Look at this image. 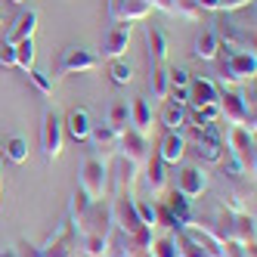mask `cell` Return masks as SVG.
<instances>
[{"mask_svg":"<svg viewBox=\"0 0 257 257\" xmlns=\"http://www.w3.org/2000/svg\"><path fill=\"white\" fill-rule=\"evenodd\" d=\"M183 137H186V149H192L201 164H220L223 161L226 146H223V137H220L217 124L205 127V131H201V127H189V134H183Z\"/></svg>","mask_w":257,"mask_h":257,"instance_id":"cell-1","label":"cell"},{"mask_svg":"<svg viewBox=\"0 0 257 257\" xmlns=\"http://www.w3.org/2000/svg\"><path fill=\"white\" fill-rule=\"evenodd\" d=\"M220 121H226L229 127H245L254 134V99L223 87L220 90Z\"/></svg>","mask_w":257,"mask_h":257,"instance_id":"cell-2","label":"cell"},{"mask_svg":"<svg viewBox=\"0 0 257 257\" xmlns=\"http://www.w3.org/2000/svg\"><path fill=\"white\" fill-rule=\"evenodd\" d=\"M223 146H229L232 152V174L254 180V134L245 127H229Z\"/></svg>","mask_w":257,"mask_h":257,"instance_id":"cell-3","label":"cell"},{"mask_svg":"<svg viewBox=\"0 0 257 257\" xmlns=\"http://www.w3.org/2000/svg\"><path fill=\"white\" fill-rule=\"evenodd\" d=\"M217 59H220V75H223V84L254 81V71H257L254 53H220Z\"/></svg>","mask_w":257,"mask_h":257,"instance_id":"cell-4","label":"cell"},{"mask_svg":"<svg viewBox=\"0 0 257 257\" xmlns=\"http://www.w3.org/2000/svg\"><path fill=\"white\" fill-rule=\"evenodd\" d=\"M102 65L99 59V53L93 50H87V47H68L62 50V56L56 62V75H87V71H96Z\"/></svg>","mask_w":257,"mask_h":257,"instance_id":"cell-5","label":"cell"},{"mask_svg":"<svg viewBox=\"0 0 257 257\" xmlns=\"http://www.w3.org/2000/svg\"><path fill=\"white\" fill-rule=\"evenodd\" d=\"M105 189H108V164L96 155H90L81 168V192L90 201H99L105 198Z\"/></svg>","mask_w":257,"mask_h":257,"instance_id":"cell-6","label":"cell"},{"mask_svg":"<svg viewBox=\"0 0 257 257\" xmlns=\"http://www.w3.org/2000/svg\"><path fill=\"white\" fill-rule=\"evenodd\" d=\"M62 143H65L62 118H59V115L50 108V112H44V118H41V152H44V158H47V161L59 158Z\"/></svg>","mask_w":257,"mask_h":257,"instance_id":"cell-7","label":"cell"},{"mask_svg":"<svg viewBox=\"0 0 257 257\" xmlns=\"http://www.w3.org/2000/svg\"><path fill=\"white\" fill-rule=\"evenodd\" d=\"M115 149L121 158H127L131 164H137V168H143L146 161H149V137H143L137 134L134 127H127V131L118 134V143H115Z\"/></svg>","mask_w":257,"mask_h":257,"instance_id":"cell-8","label":"cell"},{"mask_svg":"<svg viewBox=\"0 0 257 257\" xmlns=\"http://www.w3.org/2000/svg\"><path fill=\"white\" fill-rule=\"evenodd\" d=\"M205 189H208V171L201 168V164H186V168L177 174V192L186 195L189 201L198 198Z\"/></svg>","mask_w":257,"mask_h":257,"instance_id":"cell-9","label":"cell"},{"mask_svg":"<svg viewBox=\"0 0 257 257\" xmlns=\"http://www.w3.org/2000/svg\"><path fill=\"white\" fill-rule=\"evenodd\" d=\"M131 34H134L131 22H115L108 28L105 41H102V56L99 59H121L127 53V47H131Z\"/></svg>","mask_w":257,"mask_h":257,"instance_id":"cell-10","label":"cell"},{"mask_svg":"<svg viewBox=\"0 0 257 257\" xmlns=\"http://www.w3.org/2000/svg\"><path fill=\"white\" fill-rule=\"evenodd\" d=\"M152 13L149 0H108V19L112 22H140Z\"/></svg>","mask_w":257,"mask_h":257,"instance_id":"cell-11","label":"cell"},{"mask_svg":"<svg viewBox=\"0 0 257 257\" xmlns=\"http://www.w3.org/2000/svg\"><path fill=\"white\" fill-rule=\"evenodd\" d=\"M38 10L34 7H25V10H19V16L13 19V25L7 28V44H19V41H28V38H34V31H38Z\"/></svg>","mask_w":257,"mask_h":257,"instance_id":"cell-12","label":"cell"},{"mask_svg":"<svg viewBox=\"0 0 257 257\" xmlns=\"http://www.w3.org/2000/svg\"><path fill=\"white\" fill-rule=\"evenodd\" d=\"M62 131H65L71 140H75V143H87V140H90V131H93L90 112H87V108H81V105H75V108H71V112L65 115Z\"/></svg>","mask_w":257,"mask_h":257,"instance_id":"cell-13","label":"cell"},{"mask_svg":"<svg viewBox=\"0 0 257 257\" xmlns=\"http://www.w3.org/2000/svg\"><path fill=\"white\" fill-rule=\"evenodd\" d=\"M158 158L164 164H180L183 158H186V137L168 131L161 137V143H158Z\"/></svg>","mask_w":257,"mask_h":257,"instance_id":"cell-14","label":"cell"},{"mask_svg":"<svg viewBox=\"0 0 257 257\" xmlns=\"http://www.w3.org/2000/svg\"><path fill=\"white\" fill-rule=\"evenodd\" d=\"M146 47H149V62H168L171 41H168V31L164 28L146 25Z\"/></svg>","mask_w":257,"mask_h":257,"instance_id":"cell-15","label":"cell"},{"mask_svg":"<svg viewBox=\"0 0 257 257\" xmlns=\"http://www.w3.org/2000/svg\"><path fill=\"white\" fill-rule=\"evenodd\" d=\"M220 99V87L211 81V78H192L189 81V102L186 105H208V102H217Z\"/></svg>","mask_w":257,"mask_h":257,"instance_id":"cell-16","label":"cell"},{"mask_svg":"<svg viewBox=\"0 0 257 257\" xmlns=\"http://www.w3.org/2000/svg\"><path fill=\"white\" fill-rule=\"evenodd\" d=\"M158 124L164 127V131L183 134V131H186V105H180V102H171V99H164L161 112H158Z\"/></svg>","mask_w":257,"mask_h":257,"instance_id":"cell-17","label":"cell"},{"mask_svg":"<svg viewBox=\"0 0 257 257\" xmlns=\"http://www.w3.org/2000/svg\"><path fill=\"white\" fill-rule=\"evenodd\" d=\"M127 108H131V127H134V131L137 134H143V137H149L152 134V121H155V115H152V108H149V102H146L143 96H137L131 105H127Z\"/></svg>","mask_w":257,"mask_h":257,"instance_id":"cell-18","label":"cell"},{"mask_svg":"<svg viewBox=\"0 0 257 257\" xmlns=\"http://www.w3.org/2000/svg\"><path fill=\"white\" fill-rule=\"evenodd\" d=\"M143 168H146V183H149V192H152L155 198H161L164 192H168V174H164V168H168V164L155 155V158L146 161Z\"/></svg>","mask_w":257,"mask_h":257,"instance_id":"cell-19","label":"cell"},{"mask_svg":"<svg viewBox=\"0 0 257 257\" xmlns=\"http://www.w3.org/2000/svg\"><path fill=\"white\" fill-rule=\"evenodd\" d=\"M192 56L201 59V62H214V59L220 56V41H217V31H214V28H205V31L195 38Z\"/></svg>","mask_w":257,"mask_h":257,"instance_id":"cell-20","label":"cell"},{"mask_svg":"<svg viewBox=\"0 0 257 257\" xmlns=\"http://www.w3.org/2000/svg\"><path fill=\"white\" fill-rule=\"evenodd\" d=\"M149 87H152L155 99L168 96V87H171V65L168 62H149Z\"/></svg>","mask_w":257,"mask_h":257,"instance_id":"cell-21","label":"cell"},{"mask_svg":"<svg viewBox=\"0 0 257 257\" xmlns=\"http://www.w3.org/2000/svg\"><path fill=\"white\" fill-rule=\"evenodd\" d=\"M164 208H168V211L180 220V226H189V223H192V208H189V198H186V195L171 192L168 198H164Z\"/></svg>","mask_w":257,"mask_h":257,"instance_id":"cell-22","label":"cell"},{"mask_svg":"<svg viewBox=\"0 0 257 257\" xmlns=\"http://www.w3.org/2000/svg\"><path fill=\"white\" fill-rule=\"evenodd\" d=\"M105 124L112 127L115 134L127 131V127H131V108H127V102H115L112 108H108V118H105Z\"/></svg>","mask_w":257,"mask_h":257,"instance_id":"cell-23","label":"cell"},{"mask_svg":"<svg viewBox=\"0 0 257 257\" xmlns=\"http://www.w3.org/2000/svg\"><path fill=\"white\" fill-rule=\"evenodd\" d=\"M13 47H16V68L31 71L34 68V56H38V50H34V38L19 41V44H13Z\"/></svg>","mask_w":257,"mask_h":257,"instance_id":"cell-24","label":"cell"},{"mask_svg":"<svg viewBox=\"0 0 257 257\" xmlns=\"http://www.w3.org/2000/svg\"><path fill=\"white\" fill-rule=\"evenodd\" d=\"M149 254H152V257H180V254H177V235H174V232H168V235L152 238Z\"/></svg>","mask_w":257,"mask_h":257,"instance_id":"cell-25","label":"cell"},{"mask_svg":"<svg viewBox=\"0 0 257 257\" xmlns=\"http://www.w3.org/2000/svg\"><path fill=\"white\" fill-rule=\"evenodd\" d=\"M4 155H7L13 164H25V161H28V143H25L22 137H10V140L4 143Z\"/></svg>","mask_w":257,"mask_h":257,"instance_id":"cell-26","label":"cell"},{"mask_svg":"<svg viewBox=\"0 0 257 257\" xmlns=\"http://www.w3.org/2000/svg\"><path fill=\"white\" fill-rule=\"evenodd\" d=\"M108 78H112V84L124 87V84L134 81V68L127 65L124 59H108Z\"/></svg>","mask_w":257,"mask_h":257,"instance_id":"cell-27","label":"cell"},{"mask_svg":"<svg viewBox=\"0 0 257 257\" xmlns=\"http://www.w3.org/2000/svg\"><path fill=\"white\" fill-rule=\"evenodd\" d=\"M137 214L146 229H158V201H137Z\"/></svg>","mask_w":257,"mask_h":257,"instance_id":"cell-28","label":"cell"},{"mask_svg":"<svg viewBox=\"0 0 257 257\" xmlns=\"http://www.w3.org/2000/svg\"><path fill=\"white\" fill-rule=\"evenodd\" d=\"M90 140H93L96 146H115V143H118V134H115L108 124H93V131H90Z\"/></svg>","mask_w":257,"mask_h":257,"instance_id":"cell-29","label":"cell"},{"mask_svg":"<svg viewBox=\"0 0 257 257\" xmlns=\"http://www.w3.org/2000/svg\"><path fill=\"white\" fill-rule=\"evenodd\" d=\"M25 75H28V81H31L34 87H38L44 96H50V93H53V78L47 75V71H41V68H31V71H25Z\"/></svg>","mask_w":257,"mask_h":257,"instance_id":"cell-30","label":"cell"},{"mask_svg":"<svg viewBox=\"0 0 257 257\" xmlns=\"http://www.w3.org/2000/svg\"><path fill=\"white\" fill-rule=\"evenodd\" d=\"M0 68H16V47L13 44H0Z\"/></svg>","mask_w":257,"mask_h":257,"instance_id":"cell-31","label":"cell"},{"mask_svg":"<svg viewBox=\"0 0 257 257\" xmlns=\"http://www.w3.org/2000/svg\"><path fill=\"white\" fill-rule=\"evenodd\" d=\"M164 99L186 105V102H189V87H168V96H164Z\"/></svg>","mask_w":257,"mask_h":257,"instance_id":"cell-32","label":"cell"},{"mask_svg":"<svg viewBox=\"0 0 257 257\" xmlns=\"http://www.w3.org/2000/svg\"><path fill=\"white\" fill-rule=\"evenodd\" d=\"M192 75L186 68H171V87H189Z\"/></svg>","mask_w":257,"mask_h":257,"instance_id":"cell-33","label":"cell"},{"mask_svg":"<svg viewBox=\"0 0 257 257\" xmlns=\"http://www.w3.org/2000/svg\"><path fill=\"white\" fill-rule=\"evenodd\" d=\"M248 4H254V0H220V13H232V10H242V7H248Z\"/></svg>","mask_w":257,"mask_h":257,"instance_id":"cell-34","label":"cell"},{"mask_svg":"<svg viewBox=\"0 0 257 257\" xmlns=\"http://www.w3.org/2000/svg\"><path fill=\"white\" fill-rule=\"evenodd\" d=\"M0 257H19V254H16L13 248H7V251H0Z\"/></svg>","mask_w":257,"mask_h":257,"instance_id":"cell-35","label":"cell"},{"mask_svg":"<svg viewBox=\"0 0 257 257\" xmlns=\"http://www.w3.org/2000/svg\"><path fill=\"white\" fill-rule=\"evenodd\" d=\"M10 4H13V7H25V0H10Z\"/></svg>","mask_w":257,"mask_h":257,"instance_id":"cell-36","label":"cell"},{"mask_svg":"<svg viewBox=\"0 0 257 257\" xmlns=\"http://www.w3.org/2000/svg\"><path fill=\"white\" fill-rule=\"evenodd\" d=\"M0 155H4V140H0Z\"/></svg>","mask_w":257,"mask_h":257,"instance_id":"cell-37","label":"cell"},{"mask_svg":"<svg viewBox=\"0 0 257 257\" xmlns=\"http://www.w3.org/2000/svg\"><path fill=\"white\" fill-rule=\"evenodd\" d=\"M0 28H4V16H0Z\"/></svg>","mask_w":257,"mask_h":257,"instance_id":"cell-38","label":"cell"},{"mask_svg":"<svg viewBox=\"0 0 257 257\" xmlns=\"http://www.w3.org/2000/svg\"><path fill=\"white\" fill-rule=\"evenodd\" d=\"M0 195H4V186H0Z\"/></svg>","mask_w":257,"mask_h":257,"instance_id":"cell-39","label":"cell"}]
</instances>
